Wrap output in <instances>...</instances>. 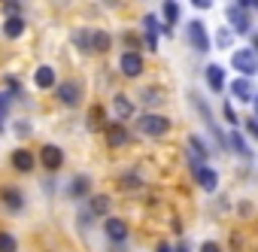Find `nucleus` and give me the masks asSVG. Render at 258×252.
Listing matches in <instances>:
<instances>
[{"instance_id": "obj_1", "label": "nucleus", "mask_w": 258, "mask_h": 252, "mask_svg": "<svg viewBox=\"0 0 258 252\" xmlns=\"http://www.w3.org/2000/svg\"><path fill=\"white\" fill-rule=\"evenodd\" d=\"M137 131H140L143 137L158 140V137H164V134L170 131V121H167L164 115H158V112H143V115H137Z\"/></svg>"}, {"instance_id": "obj_2", "label": "nucleus", "mask_w": 258, "mask_h": 252, "mask_svg": "<svg viewBox=\"0 0 258 252\" xmlns=\"http://www.w3.org/2000/svg\"><path fill=\"white\" fill-rule=\"evenodd\" d=\"M231 67L243 76H255L258 73V52L255 49H237L231 55Z\"/></svg>"}, {"instance_id": "obj_3", "label": "nucleus", "mask_w": 258, "mask_h": 252, "mask_svg": "<svg viewBox=\"0 0 258 252\" xmlns=\"http://www.w3.org/2000/svg\"><path fill=\"white\" fill-rule=\"evenodd\" d=\"M185 37H188L191 49H198V52H207L210 49V34H207V25L201 19H195V22L185 25Z\"/></svg>"}, {"instance_id": "obj_4", "label": "nucleus", "mask_w": 258, "mask_h": 252, "mask_svg": "<svg viewBox=\"0 0 258 252\" xmlns=\"http://www.w3.org/2000/svg\"><path fill=\"white\" fill-rule=\"evenodd\" d=\"M109 112L115 115V121H127V118H134L137 106H134V100H131V97L115 94V97H112V103H109Z\"/></svg>"}, {"instance_id": "obj_5", "label": "nucleus", "mask_w": 258, "mask_h": 252, "mask_svg": "<svg viewBox=\"0 0 258 252\" xmlns=\"http://www.w3.org/2000/svg\"><path fill=\"white\" fill-rule=\"evenodd\" d=\"M228 25H231V31H237V34H249V28H252L249 10H243L240 4H237V7H228Z\"/></svg>"}, {"instance_id": "obj_6", "label": "nucleus", "mask_w": 258, "mask_h": 252, "mask_svg": "<svg viewBox=\"0 0 258 252\" xmlns=\"http://www.w3.org/2000/svg\"><path fill=\"white\" fill-rule=\"evenodd\" d=\"M40 164H43L46 170H58V167L64 164V149L55 146V143H46V146L40 149Z\"/></svg>"}, {"instance_id": "obj_7", "label": "nucleus", "mask_w": 258, "mask_h": 252, "mask_svg": "<svg viewBox=\"0 0 258 252\" xmlns=\"http://www.w3.org/2000/svg\"><path fill=\"white\" fill-rule=\"evenodd\" d=\"M103 234H106L112 243H124V240H127V222L118 219V216H106V222H103Z\"/></svg>"}, {"instance_id": "obj_8", "label": "nucleus", "mask_w": 258, "mask_h": 252, "mask_svg": "<svg viewBox=\"0 0 258 252\" xmlns=\"http://www.w3.org/2000/svg\"><path fill=\"white\" fill-rule=\"evenodd\" d=\"M127 140H131V134H127V128H124L121 121L106 124V143H109V149H121V146H127Z\"/></svg>"}, {"instance_id": "obj_9", "label": "nucleus", "mask_w": 258, "mask_h": 252, "mask_svg": "<svg viewBox=\"0 0 258 252\" xmlns=\"http://www.w3.org/2000/svg\"><path fill=\"white\" fill-rule=\"evenodd\" d=\"M118 70H121V76H140L143 73V58L137 55V52H124L121 55V61H118Z\"/></svg>"}, {"instance_id": "obj_10", "label": "nucleus", "mask_w": 258, "mask_h": 252, "mask_svg": "<svg viewBox=\"0 0 258 252\" xmlns=\"http://www.w3.org/2000/svg\"><path fill=\"white\" fill-rule=\"evenodd\" d=\"M55 94H58V100L64 106H76L79 97H82V88L76 82H61V85H55Z\"/></svg>"}, {"instance_id": "obj_11", "label": "nucleus", "mask_w": 258, "mask_h": 252, "mask_svg": "<svg viewBox=\"0 0 258 252\" xmlns=\"http://www.w3.org/2000/svg\"><path fill=\"white\" fill-rule=\"evenodd\" d=\"M195 176H198V185H201L204 192H216V188H219V173H216L213 167L201 164V167H195Z\"/></svg>"}, {"instance_id": "obj_12", "label": "nucleus", "mask_w": 258, "mask_h": 252, "mask_svg": "<svg viewBox=\"0 0 258 252\" xmlns=\"http://www.w3.org/2000/svg\"><path fill=\"white\" fill-rule=\"evenodd\" d=\"M85 210H88V216H109L112 201H109V195H91L88 204H85Z\"/></svg>"}, {"instance_id": "obj_13", "label": "nucleus", "mask_w": 258, "mask_h": 252, "mask_svg": "<svg viewBox=\"0 0 258 252\" xmlns=\"http://www.w3.org/2000/svg\"><path fill=\"white\" fill-rule=\"evenodd\" d=\"M34 85H37V88H55V85H58V76H55V70H52L49 64L37 67V70H34Z\"/></svg>"}, {"instance_id": "obj_14", "label": "nucleus", "mask_w": 258, "mask_h": 252, "mask_svg": "<svg viewBox=\"0 0 258 252\" xmlns=\"http://www.w3.org/2000/svg\"><path fill=\"white\" fill-rule=\"evenodd\" d=\"M10 161H13V167H16L19 173H31V170H34V164H37V158H34L28 149H16Z\"/></svg>"}, {"instance_id": "obj_15", "label": "nucleus", "mask_w": 258, "mask_h": 252, "mask_svg": "<svg viewBox=\"0 0 258 252\" xmlns=\"http://www.w3.org/2000/svg\"><path fill=\"white\" fill-rule=\"evenodd\" d=\"M207 85L210 91H225V70L219 64H207Z\"/></svg>"}, {"instance_id": "obj_16", "label": "nucleus", "mask_w": 258, "mask_h": 252, "mask_svg": "<svg viewBox=\"0 0 258 252\" xmlns=\"http://www.w3.org/2000/svg\"><path fill=\"white\" fill-rule=\"evenodd\" d=\"M231 94H234L237 100H249V103H252V97H255L252 82H249L246 76H240V79H234V82H231Z\"/></svg>"}, {"instance_id": "obj_17", "label": "nucleus", "mask_w": 258, "mask_h": 252, "mask_svg": "<svg viewBox=\"0 0 258 252\" xmlns=\"http://www.w3.org/2000/svg\"><path fill=\"white\" fill-rule=\"evenodd\" d=\"M0 201H4V204L13 210V213H19V210L25 207V195H22L19 188H10V185H7L4 192H0Z\"/></svg>"}, {"instance_id": "obj_18", "label": "nucleus", "mask_w": 258, "mask_h": 252, "mask_svg": "<svg viewBox=\"0 0 258 252\" xmlns=\"http://www.w3.org/2000/svg\"><path fill=\"white\" fill-rule=\"evenodd\" d=\"M109 46H112V37L106 31H91V52L103 55V52H109Z\"/></svg>"}, {"instance_id": "obj_19", "label": "nucleus", "mask_w": 258, "mask_h": 252, "mask_svg": "<svg viewBox=\"0 0 258 252\" xmlns=\"http://www.w3.org/2000/svg\"><path fill=\"white\" fill-rule=\"evenodd\" d=\"M22 34H25V22H22V16H10V19L4 22V37L16 40V37H22Z\"/></svg>"}, {"instance_id": "obj_20", "label": "nucleus", "mask_w": 258, "mask_h": 252, "mask_svg": "<svg viewBox=\"0 0 258 252\" xmlns=\"http://www.w3.org/2000/svg\"><path fill=\"white\" fill-rule=\"evenodd\" d=\"M228 146L237 152V155H243V158H249V143H246V137L240 134V131H234L231 128V134H228Z\"/></svg>"}, {"instance_id": "obj_21", "label": "nucleus", "mask_w": 258, "mask_h": 252, "mask_svg": "<svg viewBox=\"0 0 258 252\" xmlns=\"http://www.w3.org/2000/svg\"><path fill=\"white\" fill-rule=\"evenodd\" d=\"M188 155H195V158H201V161H210V149H207V143H204L198 134L188 137Z\"/></svg>"}, {"instance_id": "obj_22", "label": "nucleus", "mask_w": 258, "mask_h": 252, "mask_svg": "<svg viewBox=\"0 0 258 252\" xmlns=\"http://www.w3.org/2000/svg\"><path fill=\"white\" fill-rule=\"evenodd\" d=\"M161 13H164V22H167V25H176V22H179V16H182V10H179L176 0H164Z\"/></svg>"}, {"instance_id": "obj_23", "label": "nucleus", "mask_w": 258, "mask_h": 252, "mask_svg": "<svg viewBox=\"0 0 258 252\" xmlns=\"http://www.w3.org/2000/svg\"><path fill=\"white\" fill-rule=\"evenodd\" d=\"M88 185H91V179L88 176H73V182H70V195L73 198H82V195H88Z\"/></svg>"}, {"instance_id": "obj_24", "label": "nucleus", "mask_w": 258, "mask_h": 252, "mask_svg": "<svg viewBox=\"0 0 258 252\" xmlns=\"http://www.w3.org/2000/svg\"><path fill=\"white\" fill-rule=\"evenodd\" d=\"M73 43L82 52H91V31H73Z\"/></svg>"}, {"instance_id": "obj_25", "label": "nucleus", "mask_w": 258, "mask_h": 252, "mask_svg": "<svg viewBox=\"0 0 258 252\" xmlns=\"http://www.w3.org/2000/svg\"><path fill=\"white\" fill-rule=\"evenodd\" d=\"M0 252H19L16 237H13V234H7V231H0Z\"/></svg>"}, {"instance_id": "obj_26", "label": "nucleus", "mask_w": 258, "mask_h": 252, "mask_svg": "<svg viewBox=\"0 0 258 252\" xmlns=\"http://www.w3.org/2000/svg\"><path fill=\"white\" fill-rule=\"evenodd\" d=\"M231 40H234V31H228V28H222V31L216 34V46H219V49H228Z\"/></svg>"}, {"instance_id": "obj_27", "label": "nucleus", "mask_w": 258, "mask_h": 252, "mask_svg": "<svg viewBox=\"0 0 258 252\" xmlns=\"http://www.w3.org/2000/svg\"><path fill=\"white\" fill-rule=\"evenodd\" d=\"M222 112H225V121L231 124V128H234V124H237V109L231 106V100H225V106H222Z\"/></svg>"}, {"instance_id": "obj_28", "label": "nucleus", "mask_w": 258, "mask_h": 252, "mask_svg": "<svg viewBox=\"0 0 258 252\" xmlns=\"http://www.w3.org/2000/svg\"><path fill=\"white\" fill-rule=\"evenodd\" d=\"M121 185H124V188H140V176H137V173H124V176H121Z\"/></svg>"}, {"instance_id": "obj_29", "label": "nucleus", "mask_w": 258, "mask_h": 252, "mask_svg": "<svg viewBox=\"0 0 258 252\" xmlns=\"http://www.w3.org/2000/svg\"><path fill=\"white\" fill-rule=\"evenodd\" d=\"M246 134H249V140H255V143H258V118H255V115L246 121Z\"/></svg>"}, {"instance_id": "obj_30", "label": "nucleus", "mask_w": 258, "mask_h": 252, "mask_svg": "<svg viewBox=\"0 0 258 252\" xmlns=\"http://www.w3.org/2000/svg\"><path fill=\"white\" fill-rule=\"evenodd\" d=\"M4 10L10 16H22V4H19V0H4Z\"/></svg>"}, {"instance_id": "obj_31", "label": "nucleus", "mask_w": 258, "mask_h": 252, "mask_svg": "<svg viewBox=\"0 0 258 252\" xmlns=\"http://www.w3.org/2000/svg\"><path fill=\"white\" fill-rule=\"evenodd\" d=\"M201 252H222V246H219V243H213V240H207V243L201 246Z\"/></svg>"}, {"instance_id": "obj_32", "label": "nucleus", "mask_w": 258, "mask_h": 252, "mask_svg": "<svg viewBox=\"0 0 258 252\" xmlns=\"http://www.w3.org/2000/svg\"><path fill=\"white\" fill-rule=\"evenodd\" d=\"M191 7H195V10H210L213 0H191Z\"/></svg>"}, {"instance_id": "obj_33", "label": "nucleus", "mask_w": 258, "mask_h": 252, "mask_svg": "<svg viewBox=\"0 0 258 252\" xmlns=\"http://www.w3.org/2000/svg\"><path fill=\"white\" fill-rule=\"evenodd\" d=\"M243 10H258V0H237Z\"/></svg>"}, {"instance_id": "obj_34", "label": "nucleus", "mask_w": 258, "mask_h": 252, "mask_svg": "<svg viewBox=\"0 0 258 252\" xmlns=\"http://www.w3.org/2000/svg\"><path fill=\"white\" fill-rule=\"evenodd\" d=\"M155 252H173V249H170V243H158V249H155Z\"/></svg>"}, {"instance_id": "obj_35", "label": "nucleus", "mask_w": 258, "mask_h": 252, "mask_svg": "<svg viewBox=\"0 0 258 252\" xmlns=\"http://www.w3.org/2000/svg\"><path fill=\"white\" fill-rule=\"evenodd\" d=\"M252 109H255V118H258V94L252 97Z\"/></svg>"}, {"instance_id": "obj_36", "label": "nucleus", "mask_w": 258, "mask_h": 252, "mask_svg": "<svg viewBox=\"0 0 258 252\" xmlns=\"http://www.w3.org/2000/svg\"><path fill=\"white\" fill-rule=\"evenodd\" d=\"M173 252H188V246H185V243H179V246H176Z\"/></svg>"}, {"instance_id": "obj_37", "label": "nucleus", "mask_w": 258, "mask_h": 252, "mask_svg": "<svg viewBox=\"0 0 258 252\" xmlns=\"http://www.w3.org/2000/svg\"><path fill=\"white\" fill-rule=\"evenodd\" d=\"M252 49H255V52H258V34H255V37H252Z\"/></svg>"}, {"instance_id": "obj_38", "label": "nucleus", "mask_w": 258, "mask_h": 252, "mask_svg": "<svg viewBox=\"0 0 258 252\" xmlns=\"http://www.w3.org/2000/svg\"><path fill=\"white\" fill-rule=\"evenodd\" d=\"M103 4H118V0H103Z\"/></svg>"}]
</instances>
